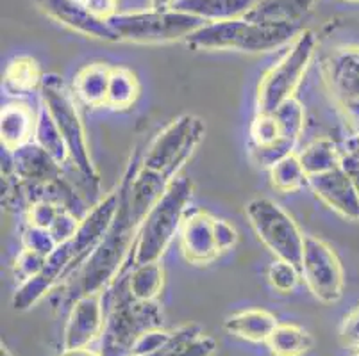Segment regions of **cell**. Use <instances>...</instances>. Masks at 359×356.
<instances>
[{"label": "cell", "mask_w": 359, "mask_h": 356, "mask_svg": "<svg viewBox=\"0 0 359 356\" xmlns=\"http://www.w3.org/2000/svg\"><path fill=\"white\" fill-rule=\"evenodd\" d=\"M106 326L100 337L102 356H133L143 333L163 328V310L158 301H135L127 290V276L115 278L104 290Z\"/></svg>", "instance_id": "cell-1"}, {"label": "cell", "mask_w": 359, "mask_h": 356, "mask_svg": "<svg viewBox=\"0 0 359 356\" xmlns=\"http://www.w3.org/2000/svg\"><path fill=\"white\" fill-rule=\"evenodd\" d=\"M299 32L295 24H259L249 18H236L204 24L186 38V45L194 50L264 54L286 47Z\"/></svg>", "instance_id": "cell-2"}, {"label": "cell", "mask_w": 359, "mask_h": 356, "mask_svg": "<svg viewBox=\"0 0 359 356\" xmlns=\"http://www.w3.org/2000/svg\"><path fill=\"white\" fill-rule=\"evenodd\" d=\"M191 196L194 182L186 175L175 176L170 182L140 227L138 239L130 253V267L163 259L175 235H179L182 220L190 208Z\"/></svg>", "instance_id": "cell-3"}, {"label": "cell", "mask_w": 359, "mask_h": 356, "mask_svg": "<svg viewBox=\"0 0 359 356\" xmlns=\"http://www.w3.org/2000/svg\"><path fill=\"white\" fill-rule=\"evenodd\" d=\"M41 106L47 107L55 125L60 129L70 153V164L74 166L83 184L91 192L99 194L100 175L93 157L90 152L86 129L81 120L79 102L75 100L70 87L63 83V78L55 73H47L41 84Z\"/></svg>", "instance_id": "cell-4"}, {"label": "cell", "mask_w": 359, "mask_h": 356, "mask_svg": "<svg viewBox=\"0 0 359 356\" xmlns=\"http://www.w3.org/2000/svg\"><path fill=\"white\" fill-rule=\"evenodd\" d=\"M318 34L311 29H302L295 38L286 45L285 54L264 71L257 84L256 113L270 114L286 100L295 98L311 66L313 59L318 52Z\"/></svg>", "instance_id": "cell-5"}, {"label": "cell", "mask_w": 359, "mask_h": 356, "mask_svg": "<svg viewBox=\"0 0 359 356\" xmlns=\"http://www.w3.org/2000/svg\"><path fill=\"white\" fill-rule=\"evenodd\" d=\"M322 84L351 136L359 134V41L334 45L320 55Z\"/></svg>", "instance_id": "cell-6"}, {"label": "cell", "mask_w": 359, "mask_h": 356, "mask_svg": "<svg viewBox=\"0 0 359 356\" xmlns=\"http://www.w3.org/2000/svg\"><path fill=\"white\" fill-rule=\"evenodd\" d=\"M118 41L135 45H165L181 41L204 25L202 20L177 9H147L118 13L107 22Z\"/></svg>", "instance_id": "cell-7"}, {"label": "cell", "mask_w": 359, "mask_h": 356, "mask_svg": "<svg viewBox=\"0 0 359 356\" xmlns=\"http://www.w3.org/2000/svg\"><path fill=\"white\" fill-rule=\"evenodd\" d=\"M245 215L259 243L279 260L300 266L306 235L297 221L270 198H252L245 205Z\"/></svg>", "instance_id": "cell-8"}, {"label": "cell", "mask_w": 359, "mask_h": 356, "mask_svg": "<svg viewBox=\"0 0 359 356\" xmlns=\"http://www.w3.org/2000/svg\"><path fill=\"white\" fill-rule=\"evenodd\" d=\"M205 125L194 114H182L168 123L142 153V166L161 171L174 180L202 143Z\"/></svg>", "instance_id": "cell-9"}, {"label": "cell", "mask_w": 359, "mask_h": 356, "mask_svg": "<svg viewBox=\"0 0 359 356\" xmlns=\"http://www.w3.org/2000/svg\"><path fill=\"white\" fill-rule=\"evenodd\" d=\"M299 269L302 282L320 303L332 305L341 299L345 289V271L331 244L316 235H306L304 253Z\"/></svg>", "instance_id": "cell-10"}, {"label": "cell", "mask_w": 359, "mask_h": 356, "mask_svg": "<svg viewBox=\"0 0 359 356\" xmlns=\"http://www.w3.org/2000/svg\"><path fill=\"white\" fill-rule=\"evenodd\" d=\"M72 264H74V248L72 243L57 244L54 251L47 257L43 269L32 278L18 283L11 299V305L16 312H27L36 306L41 299H45L55 287L60 285L61 280L70 274Z\"/></svg>", "instance_id": "cell-11"}, {"label": "cell", "mask_w": 359, "mask_h": 356, "mask_svg": "<svg viewBox=\"0 0 359 356\" xmlns=\"http://www.w3.org/2000/svg\"><path fill=\"white\" fill-rule=\"evenodd\" d=\"M106 318L104 290L84 294L75 299L68 310L67 325L63 329V349L90 348L102 337Z\"/></svg>", "instance_id": "cell-12"}, {"label": "cell", "mask_w": 359, "mask_h": 356, "mask_svg": "<svg viewBox=\"0 0 359 356\" xmlns=\"http://www.w3.org/2000/svg\"><path fill=\"white\" fill-rule=\"evenodd\" d=\"M118 204L120 194L118 189H115V191L102 196L93 207L88 208V212H84V215L81 218L79 228H77V234L70 241L72 248H74V264H72L70 274L79 269L84 264V260L102 243L104 237L109 232L111 225L115 221Z\"/></svg>", "instance_id": "cell-13"}, {"label": "cell", "mask_w": 359, "mask_h": 356, "mask_svg": "<svg viewBox=\"0 0 359 356\" xmlns=\"http://www.w3.org/2000/svg\"><path fill=\"white\" fill-rule=\"evenodd\" d=\"M309 189L325 207L347 221H359V191L351 173L341 166L309 176Z\"/></svg>", "instance_id": "cell-14"}, {"label": "cell", "mask_w": 359, "mask_h": 356, "mask_svg": "<svg viewBox=\"0 0 359 356\" xmlns=\"http://www.w3.org/2000/svg\"><path fill=\"white\" fill-rule=\"evenodd\" d=\"M179 246L186 260L194 266H208L220 251L215 241V215L204 208H188L181 230Z\"/></svg>", "instance_id": "cell-15"}, {"label": "cell", "mask_w": 359, "mask_h": 356, "mask_svg": "<svg viewBox=\"0 0 359 356\" xmlns=\"http://www.w3.org/2000/svg\"><path fill=\"white\" fill-rule=\"evenodd\" d=\"M34 4L45 16L84 38L106 41V43L118 41L111 25L104 20L95 18L81 2H75V0H34Z\"/></svg>", "instance_id": "cell-16"}, {"label": "cell", "mask_w": 359, "mask_h": 356, "mask_svg": "<svg viewBox=\"0 0 359 356\" xmlns=\"http://www.w3.org/2000/svg\"><path fill=\"white\" fill-rule=\"evenodd\" d=\"M38 113L25 102L6 104L0 111V141L2 148L15 152L20 146L34 141V130Z\"/></svg>", "instance_id": "cell-17"}, {"label": "cell", "mask_w": 359, "mask_h": 356, "mask_svg": "<svg viewBox=\"0 0 359 356\" xmlns=\"http://www.w3.org/2000/svg\"><path fill=\"white\" fill-rule=\"evenodd\" d=\"M9 152V150H8ZM11 164L15 175L25 184L31 182H45L63 176V166L57 162L34 141L20 146L11 152Z\"/></svg>", "instance_id": "cell-18"}, {"label": "cell", "mask_w": 359, "mask_h": 356, "mask_svg": "<svg viewBox=\"0 0 359 356\" xmlns=\"http://www.w3.org/2000/svg\"><path fill=\"white\" fill-rule=\"evenodd\" d=\"M111 68L113 66L106 63H90L77 71L72 84V93L79 106L88 109L106 107Z\"/></svg>", "instance_id": "cell-19"}, {"label": "cell", "mask_w": 359, "mask_h": 356, "mask_svg": "<svg viewBox=\"0 0 359 356\" xmlns=\"http://www.w3.org/2000/svg\"><path fill=\"white\" fill-rule=\"evenodd\" d=\"M279 325L272 312L264 308L240 310L224 321V329L233 337L252 344H266L276 326Z\"/></svg>", "instance_id": "cell-20"}, {"label": "cell", "mask_w": 359, "mask_h": 356, "mask_svg": "<svg viewBox=\"0 0 359 356\" xmlns=\"http://www.w3.org/2000/svg\"><path fill=\"white\" fill-rule=\"evenodd\" d=\"M257 0H175L172 8L197 16L204 24L245 18Z\"/></svg>", "instance_id": "cell-21"}, {"label": "cell", "mask_w": 359, "mask_h": 356, "mask_svg": "<svg viewBox=\"0 0 359 356\" xmlns=\"http://www.w3.org/2000/svg\"><path fill=\"white\" fill-rule=\"evenodd\" d=\"M45 73L40 63L31 55H16L6 64L2 73V90L9 97H27L41 90Z\"/></svg>", "instance_id": "cell-22"}, {"label": "cell", "mask_w": 359, "mask_h": 356, "mask_svg": "<svg viewBox=\"0 0 359 356\" xmlns=\"http://www.w3.org/2000/svg\"><path fill=\"white\" fill-rule=\"evenodd\" d=\"M316 0H257L245 18L259 24H295L309 15Z\"/></svg>", "instance_id": "cell-23"}, {"label": "cell", "mask_w": 359, "mask_h": 356, "mask_svg": "<svg viewBox=\"0 0 359 356\" xmlns=\"http://www.w3.org/2000/svg\"><path fill=\"white\" fill-rule=\"evenodd\" d=\"M344 148H339L331 137H316L311 143L304 146V150L299 152V159L304 166L306 173L309 176L322 175V173L332 171L336 168H341L344 164Z\"/></svg>", "instance_id": "cell-24"}, {"label": "cell", "mask_w": 359, "mask_h": 356, "mask_svg": "<svg viewBox=\"0 0 359 356\" xmlns=\"http://www.w3.org/2000/svg\"><path fill=\"white\" fill-rule=\"evenodd\" d=\"M127 273V290L135 301H158L165 285V267L161 260L130 267Z\"/></svg>", "instance_id": "cell-25"}, {"label": "cell", "mask_w": 359, "mask_h": 356, "mask_svg": "<svg viewBox=\"0 0 359 356\" xmlns=\"http://www.w3.org/2000/svg\"><path fill=\"white\" fill-rule=\"evenodd\" d=\"M272 356H304L311 351L313 337L308 329L293 322H279L266 341Z\"/></svg>", "instance_id": "cell-26"}, {"label": "cell", "mask_w": 359, "mask_h": 356, "mask_svg": "<svg viewBox=\"0 0 359 356\" xmlns=\"http://www.w3.org/2000/svg\"><path fill=\"white\" fill-rule=\"evenodd\" d=\"M218 344L213 337L204 335L198 326L188 325L174 329L172 341L161 356H213Z\"/></svg>", "instance_id": "cell-27"}, {"label": "cell", "mask_w": 359, "mask_h": 356, "mask_svg": "<svg viewBox=\"0 0 359 356\" xmlns=\"http://www.w3.org/2000/svg\"><path fill=\"white\" fill-rule=\"evenodd\" d=\"M140 80L133 70L126 66L111 68L109 90L106 107L111 111H127L138 102Z\"/></svg>", "instance_id": "cell-28"}, {"label": "cell", "mask_w": 359, "mask_h": 356, "mask_svg": "<svg viewBox=\"0 0 359 356\" xmlns=\"http://www.w3.org/2000/svg\"><path fill=\"white\" fill-rule=\"evenodd\" d=\"M266 171H269L270 185L279 192H297L309 187V175L306 173L297 152L283 157Z\"/></svg>", "instance_id": "cell-29"}, {"label": "cell", "mask_w": 359, "mask_h": 356, "mask_svg": "<svg viewBox=\"0 0 359 356\" xmlns=\"http://www.w3.org/2000/svg\"><path fill=\"white\" fill-rule=\"evenodd\" d=\"M34 143L36 145H40L60 166H65L67 162H70V153H68L67 143H65L60 129L55 125L54 118L50 116V113H48L45 106H41L40 109H38Z\"/></svg>", "instance_id": "cell-30"}, {"label": "cell", "mask_w": 359, "mask_h": 356, "mask_svg": "<svg viewBox=\"0 0 359 356\" xmlns=\"http://www.w3.org/2000/svg\"><path fill=\"white\" fill-rule=\"evenodd\" d=\"M273 116L279 122L280 132L283 137L290 143H299L302 132H304L306 127V111L304 106L300 104V100L292 98V100H286L285 104H280L276 111H273Z\"/></svg>", "instance_id": "cell-31"}, {"label": "cell", "mask_w": 359, "mask_h": 356, "mask_svg": "<svg viewBox=\"0 0 359 356\" xmlns=\"http://www.w3.org/2000/svg\"><path fill=\"white\" fill-rule=\"evenodd\" d=\"M266 278H269L272 289L279 294H292L302 280V274L295 264L276 259L266 271Z\"/></svg>", "instance_id": "cell-32"}, {"label": "cell", "mask_w": 359, "mask_h": 356, "mask_svg": "<svg viewBox=\"0 0 359 356\" xmlns=\"http://www.w3.org/2000/svg\"><path fill=\"white\" fill-rule=\"evenodd\" d=\"M174 329L168 332L165 328H154L145 332L136 342L135 349H133V356H150V355H161L166 349V346L172 341Z\"/></svg>", "instance_id": "cell-33"}, {"label": "cell", "mask_w": 359, "mask_h": 356, "mask_svg": "<svg viewBox=\"0 0 359 356\" xmlns=\"http://www.w3.org/2000/svg\"><path fill=\"white\" fill-rule=\"evenodd\" d=\"M22 248H27V250L36 251L43 257H48L57 248V243L48 230L25 223V227L22 228Z\"/></svg>", "instance_id": "cell-34"}, {"label": "cell", "mask_w": 359, "mask_h": 356, "mask_svg": "<svg viewBox=\"0 0 359 356\" xmlns=\"http://www.w3.org/2000/svg\"><path fill=\"white\" fill-rule=\"evenodd\" d=\"M45 262H47V257L36 253V251L32 250H27V248H22L20 253L16 255L15 264H13L15 280L18 283H22L25 282V280L32 278L34 274H38L43 269Z\"/></svg>", "instance_id": "cell-35"}, {"label": "cell", "mask_w": 359, "mask_h": 356, "mask_svg": "<svg viewBox=\"0 0 359 356\" xmlns=\"http://www.w3.org/2000/svg\"><path fill=\"white\" fill-rule=\"evenodd\" d=\"M61 211L63 208L54 204H48V201H36V204L27 205V208L24 211L25 223L50 230V227L54 225L55 218L60 215Z\"/></svg>", "instance_id": "cell-36"}, {"label": "cell", "mask_w": 359, "mask_h": 356, "mask_svg": "<svg viewBox=\"0 0 359 356\" xmlns=\"http://www.w3.org/2000/svg\"><path fill=\"white\" fill-rule=\"evenodd\" d=\"M79 223H81V215L63 208V211L60 212V215L55 218L54 225H52L48 232L52 234L55 243L63 244L74 239L75 234H77V228H79Z\"/></svg>", "instance_id": "cell-37"}, {"label": "cell", "mask_w": 359, "mask_h": 356, "mask_svg": "<svg viewBox=\"0 0 359 356\" xmlns=\"http://www.w3.org/2000/svg\"><path fill=\"white\" fill-rule=\"evenodd\" d=\"M238 239H240V235L231 221L224 220V218H215V241H217L220 255L233 250L238 244Z\"/></svg>", "instance_id": "cell-38"}, {"label": "cell", "mask_w": 359, "mask_h": 356, "mask_svg": "<svg viewBox=\"0 0 359 356\" xmlns=\"http://www.w3.org/2000/svg\"><path fill=\"white\" fill-rule=\"evenodd\" d=\"M339 339L344 346L359 351V305L345 315L341 328H339Z\"/></svg>", "instance_id": "cell-39"}, {"label": "cell", "mask_w": 359, "mask_h": 356, "mask_svg": "<svg viewBox=\"0 0 359 356\" xmlns=\"http://www.w3.org/2000/svg\"><path fill=\"white\" fill-rule=\"evenodd\" d=\"M84 8L95 18L109 22L113 16L118 15V0H86Z\"/></svg>", "instance_id": "cell-40"}, {"label": "cell", "mask_w": 359, "mask_h": 356, "mask_svg": "<svg viewBox=\"0 0 359 356\" xmlns=\"http://www.w3.org/2000/svg\"><path fill=\"white\" fill-rule=\"evenodd\" d=\"M344 152H345V150H344ZM341 166H344V168L347 169L348 173H351V176L354 178L355 185H358V191H359V157L351 155V153L345 152L344 164H341Z\"/></svg>", "instance_id": "cell-41"}, {"label": "cell", "mask_w": 359, "mask_h": 356, "mask_svg": "<svg viewBox=\"0 0 359 356\" xmlns=\"http://www.w3.org/2000/svg\"><path fill=\"white\" fill-rule=\"evenodd\" d=\"M57 356H102L100 351L91 348H77V349H63Z\"/></svg>", "instance_id": "cell-42"}, {"label": "cell", "mask_w": 359, "mask_h": 356, "mask_svg": "<svg viewBox=\"0 0 359 356\" xmlns=\"http://www.w3.org/2000/svg\"><path fill=\"white\" fill-rule=\"evenodd\" d=\"M345 152L351 153V155L359 157V134L358 136H348L347 145H345Z\"/></svg>", "instance_id": "cell-43"}, {"label": "cell", "mask_w": 359, "mask_h": 356, "mask_svg": "<svg viewBox=\"0 0 359 356\" xmlns=\"http://www.w3.org/2000/svg\"><path fill=\"white\" fill-rule=\"evenodd\" d=\"M175 0H149L150 9H159V11H165V9L172 8Z\"/></svg>", "instance_id": "cell-44"}, {"label": "cell", "mask_w": 359, "mask_h": 356, "mask_svg": "<svg viewBox=\"0 0 359 356\" xmlns=\"http://www.w3.org/2000/svg\"><path fill=\"white\" fill-rule=\"evenodd\" d=\"M0 356H13V355L9 353L8 348H4V346H2V348H0Z\"/></svg>", "instance_id": "cell-45"}, {"label": "cell", "mask_w": 359, "mask_h": 356, "mask_svg": "<svg viewBox=\"0 0 359 356\" xmlns=\"http://www.w3.org/2000/svg\"><path fill=\"white\" fill-rule=\"evenodd\" d=\"M75 2H81V4H84V2H86V0H75Z\"/></svg>", "instance_id": "cell-46"}, {"label": "cell", "mask_w": 359, "mask_h": 356, "mask_svg": "<svg viewBox=\"0 0 359 356\" xmlns=\"http://www.w3.org/2000/svg\"><path fill=\"white\" fill-rule=\"evenodd\" d=\"M348 2H359V0H348Z\"/></svg>", "instance_id": "cell-47"}, {"label": "cell", "mask_w": 359, "mask_h": 356, "mask_svg": "<svg viewBox=\"0 0 359 356\" xmlns=\"http://www.w3.org/2000/svg\"><path fill=\"white\" fill-rule=\"evenodd\" d=\"M354 356H359V351H358V353H355V355H354Z\"/></svg>", "instance_id": "cell-48"}, {"label": "cell", "mask_w": 359, "mask_h": 356, "mask_svg": "<svg viewBox=\"0 0 359 356\" xmlns=\"http://www.w3.org/2000/svg\"><path fill=\"white\" fill-rule=\"evenodd\" d=\"M150 356H161V355H150Z\"/></svg>", "instance_id": "cell-49"}]
</instances>
